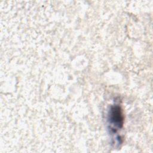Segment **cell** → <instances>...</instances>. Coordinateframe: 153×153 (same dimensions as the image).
<instances>
[{
	"label": "cell",
	"instance_id": "cell-1",
	"mask_svg": "<svg viewBox=\"0 0 153 153\" xmlns=\"http://www.w3.org/2000/svg\"><path fill=\"white\" fill-rule=\"evenodd\" d=\"M109 123L115 131L121 128L123 124V115L121 108L118 105L112 106L108 114Z\"/></svg>",
	"mask_w": 153,
	"mask_h": 153
}]
</instances>
